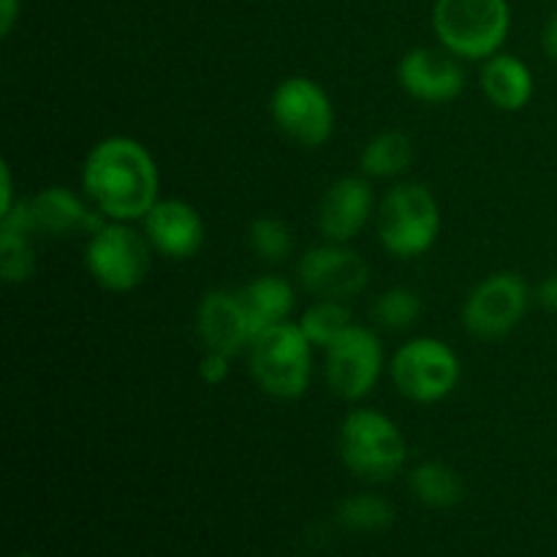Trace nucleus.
<instances>
[{
    "mask_svg": "<svg viewBox=\"0 0 557 557\" xmlns=\"http://www.w3.org/2000/svg\"><path fill=\"white\" fill-rule=\"evenodd\" d=\"M156 158L131 136H109L90 147L82 163V190L107 221H141L156 207Z\"/></svg>",
    "mask_w": 557,
    "mask_h": 557,
    "instance_id": "1",
    "label": "nucleus"
},
{
    "mask_svg": "<svg viewBox=\"0 0 557 557\" xmlns=\"http://www.w3.org/2000/svg\"><path fill=\"white\" fill-rule=\"evenodd\" d=\"M337 451L343 466L370 484L392 482L408 460V444L400 428L375 408H354L343 419Z\"/></svg>",
    "mask_w": 557,
    "mask_h": 557,
    "instance_id": "2",
    "label": "nucleus"
},
{
    "mask_svg": "<svg viewBox=\"0 0 557 557\" xmlns=\"http://www.w3.org/2000/svg\"><path fill=\"white\" fill-rule=\"evenodd\" d=\"M433 30L457 58L490 60L509 38V0H435Z\"/></svg>",
    "mask_w": 557,
    "mask_h": 557,
    "instance_id": "3",
    "label": "nucleus"
},
{
    "mask_svg": "<svg viewBox=\"0 0 557 557\" xmlns=\"http://www.w3.org/2000/svg\"><path fill=\"white\" fill-rule=\"evenodd\" d=\"M381 248L395 259H419L435 245L441 210L433 190L422 183H400L384 196L375 218Z\"/></svg>",
    "mask_w": 557,
    "mask_h": 557,
    "instance_id": "4",
    "label": "nucleus"
},
{
    "mask_svg": "<svg viewBox=\"0 0 557 557\" xmlns=\"http://www.w3.org/2000/svg\"><path fill=\"white\" fill-rule=\"evenodd\" d=\"M313 370V343L299 324L283 321L250 343V373L261 392L277 400H297L308 392Z\"/></svg>",
    "mask_w": 557,
    "mask_h": 557,
    "instance_id": "5",
    "label": "nucleus"
},
{
    "mask_svg": "<svg viewBox=\"0 0 557 557\" xmlns=\"http://www.w3.org/2000/svg\"><path fill=\"white\" fill-rule=\"evenodd\" d=\"M152 245L145 232L125 221H107L87 237L85 264L92 281L112 294L134 292L145 283L152 267Z\"/></svg>",
    "mask_w": 557,
    "mask_h": 557,
    "instance_id": "6",
    "label": "nucleus"
},
{
    "mask_svg": "<svg viewBox=\"0 0 557 557\" xmlns=\"http://www.w3.org/2000/svg\"><path fill=\"white\" fill-rule=\"evenodd\" d=\"M460 357L438 337H413L392 359V381L406 400L430 406L449 397L460 384Z\"/></svg>",
    "mask_w": 557,
    "mask_h": 557,
    "instance_id": "7",
    "label": "nucleus"
},
{
    "mask_svg": "<svg viewBox=\"0 0 557 557\" xmlns=\"http://www.w3.org/2000/svg\"><path fill=\"white\" fill-rule=\"evenodd\" d=\"M272 123L281 134L302 147H319L330 141L335 131V107L324 87L310 76H288L272 90Z\"/></svg>",
    "mask_w": 557,
    "mask_h": 557,
    "instance_id": "8",
    "label": "nucleus"
},
{
    "mask_svg": "<svg viewBox=\"0 0 557 557\" xmlns=\"http://www.w3.org/2000/svg\"><path fill=\"white\" fill-rule=\"evenodd\" d=\"M531 292L517 272H493L484 277L462 305V324L479 341L506 337L525 315Z\"/></svg>",
    "mask_w": 557,
    "mask_h": 557,
    "instance_id": "9",
    "label": "nucleus"
},
{
    "mask_svg": "<svg viewBox=\"0 0 557 557\" xmlns=\"http://www.w3.org/2000/svg\"><path fill=\"white\" fill-rule=\"evenodd\" d=\"M381 370H384V346L368 326L354 324L326 348V384L341 400L357 403L368 397L379 384Z\"/></svg>",
    "mask_w": 557,
    "mask_h": 557,
    "instance_id": "10",
    "label": "nucleus"
},
{
    "mask_svg": "<svg viewBox=\"0 0 557 557\" xmlns=\"http://www.w3.org/2000/svg\"><path fill=\"white\" fill-rule=\"evenodd\" d=\"M299 283L315 299L359 297L370 283V264L354 248L343 243H326L310 248L297 264Z\"/></svg>",
    "mask_w": 557,
    "mask_h": 557,
    "instance_id": "11",
    "label": "nucleus"
},
{
    "mask_svg": "<svg viewBox=\"0 0 557 557\" xmlns=\"http://www.w3.org/2000/svg\"><path fill=\"white\" fill-rule=\"evenodd\" d=\"M400 87L422 103H449L466 87V71L449 49L419 47L403 54L397 65Z\"/></svg>",
    "mask_w": 557,
    "mask_h": 557,
    "instance_id": "12",
    "label": "nucleus"
},
{
    "mask_svg": "<svg viewBox=\"0 0 557 557\" xmlns=\"http://www.w3.org/2000/svg\"><path fill=\"white\" fill-rule=\"evenodd\" d=\"M141 223L147 243L163 259H194L205 245V221L199 210L183 199H158Z\"/></svg>",
    "mask_w": 557,
    "mask_h": 557,
    "instance_id": "13",
    "label": "nucleus"
},
{
    "mask_svg": "<svg viewBox=\"0 0 557 557\" xmlns=\"http://www.w3.org/2000/svg\"><path fill=\"white\" fill-rule=\"evenodd\" d=\"M27 201V212H30L33 232L47 234V237L63 239V237H76V234H87L107 223V218L96 210V207L79 196L74 190L63 188V185H49V188L38 190L33 199Z\"/></svg>",
    "mask_w": 557,
    "mask_h": 557,
    "instance_id": "14",
    "label": "nucleus"
},
{
    "mask_svg": "<svg viewBox=\"0 0 557 557\" xmlns=\"http://www.w3.org/2000/svg\"><path fill=\"white\" fill-rule=\"evenodd\" d=\"M196 330L207 351H221L228 357L253 343V330H250L243 299L226 288H215L201 297L196 308Z\"/></svg>",
    "mask_w": 557,
    "mask_h": 557,
    "instance_id": "15",
    "label": "nucleus"
},
{
    "mask_svg": "<svg viewBox=\"0 0 557 557\" xmlns=\"http://www.w3.org/2000/svg\"><path fill=\"white\" fill-rule=\"evenodd\" d=\"M373 215V188L364 177H341L326 188L319 205V232L326 243L357 237Z\"/></svg>",
    "mask_w": 557,
    "mask_h": 557,
    "instance_id": "16",
    "label": "nucleus"
},
{
    "mask_svg": "<svg viewBox=\"0 0 557 557\" xmlns=\"http://www.w3.org/2000/svg\"><path fill=\"white\" fill-rule=\"evenodd\" d=\"M533 71L517 54L498 52L482 65V90L500 112H520L533 98Z\"/></svg>",
    "mask_w": 557,
    "mask_h": 557,
    "instance_id": "17",
    "label": "nucleus"
},
{
    "mask_svg": "<svg viewBox=\"0 0 557 557\" xmlns=\"http://www.w3.org/2000/svg\"><path fill=\"white\" fill-rule=\"evenodd\" d=\"M239 299H243V308L248 313L250 330H253L256 337L261 332L288 321V315L294 310V299L297 297H294V288L286 277L261 275L239 292Z\"/></svg>",
    "mask_w": 557,
    "mask_h": 557,
    "instance_id": "18",
    "label": "nucleus"
},
{
    "mask_svg": "<svg viewBox=\"0 0 557 557\" xmlns=\"http://www.w3.org/2000/svg\"><path fill=\"white\" fill-rule=\"evenodd\" d=\"M408 484H411V493L417 495L419 504H424L428 509H455L462 495H466V484H462L460 473L438 460L422 462V466L413 468Z\"/></svg>",
    "mask_w": 557,
    "mask_h": 557,
    "instance_id": "19",
    "label": "nucleus"
},
{
    "mask_svg": "<svg viewBox=\"0 0 557 557\" xmlns=\"http://www.w3.org/2000/svg\"><path fill=\"white\" fill-rule=\"evenodd\" d=\"M413 163V141L403 131H384L373 136L359 152V166L364 177H400Z\"/></svg>",
    "mask_w": 557,
    "mask_h": 557,
    "instance_id": "20",
    "label": "nucleus"
},
{
    "mask_svg": "<svg viewBox=\"0 0 557 557\" xmlns=\"http://www.w3.org/2000/svg\"><path fill=\"white\" fill-rule=\"evenodd\" d=\"M297 324L305 332V337L313 343V348H324L326 351L343 332L351 330L354 319L348 305L341 302V299H315Z\"/></svg>",
    "mask_w": 557,
    "mask_h": 557,
    "instance_id": "21",
    "label": "nucleus"
},
{
    "mask_svg": "<svg viewBox=\"0 0 557 557\" xmlns=\"http://www.w3.org/2000/svg\"><path fill=\"white\" fill-rule=\"evenodd\" d=\"M337 522L351 533H384L395 522V506L375 493H357L341 500Z\"/></svg>",
    "mask_w": 557,
    "mask_h": 557,
    "instance_id": "22",
    "label": "nucleus"
},
{
    "mask_svg": "<svg viewBox=\"0 0 557 557\" xmlns=\"http://www.w3.org/2000/svg\"><path fill=\"white\" fill-rule=\"evenodd\" d=\"M248 243L259 259L264 261H283L294 250V234L286 221L272 215H261L250 223Z\"/></svg>",
    "mask_w": 557,
    "mask_h": 557,
    "instance_id": "23",
    "label": "nucleus"
},
{
    "mask_svg": "<svg viewBox=\"0 0 557 557\" xmlns=\"http://www.w3.org/2000/svg\"><path fill=\"white\" fill-rule=\"evenodd\" d=\"M373 315L384 330H408L422 315V299L411 288H389V292H384L375 299Z\"/></svg>",
    "mask_w": 557,
    "mask_h": 557,
    "instance_id": "24",
    "label": "nucleus"
},
{
    "mask_svg": "<svg viewBox=\"0 0 557 557\" xmlns=\"http://www.w3.org/2000/svg\"><path fill=\"white\" fill-rule=\"evenodd\" d=\"M36 272V248L30 234L0 228V275L5 283H25Z\"/></svg>",
    "mask_w": 557,
    "mask_h": 557,
    "instance_id": "25",
    "label": "nucleus"
},
{
    "mask_svg": "<svg viewBox=\"0 0 557 557\" xmlns=\"http://www.w3.org/2000/svg\"><path fill=\"white\" fill-rule=\"evenodd\" d=\"M232 357L221 351H205L199 362V375L207 381L210 386H221L223 381L228 379V368H232Z\"/></svg>",
    "mask_w": 557,
    "mask_h": 557,
    "instance_id": "26",
    "label": "nucleus"
},
{
    "mask_svg": "<svg viewBox=\"0 0 557 557\" xmlns=\"http://www.w3.org/2000/svg\"><path fill=\"white\" fill-rule=\"evenodd\" d=\"M536 302L542 305V308H547L549 313H557V272L544 277L542 286L536 288Z\"/></svg>",
    "mask_w": 557,
    "mask_h": 557,
    "instance_id": "27",
    "label": "nucleus"
},
{
    "mask_svg": "<svg viewBox=\"0 0 557 557\" xmlns=\"http://www.w3.org/2000/svg\"><path fill=\"white\" fill-rule=\"evenodd\" d=\"M3 199H0V215L3 212H9L11 207H14V185H11V166L9 163H3Z\"/></svg>",
    "mask_w": 557,
    "mask_h": 557,
    "instance_id": "28",
    "label": "nucleus"
},
{
    "mask_svg": "<svg viewBox=\"0 0 557 557\" xmlns=\"http://www.w3.org/2000/svg\"><path fill=\"white\" fill-rule=\"evenodd\" d=\"M14 20H16V0H0V30H3V36H9Z\"/></svg>",
    "mask_w": 557,
    "mask_h": 557,
    "instance_id": "29",
    "label": "nucleus"
},
{
    "mask_svg": "<svg viewBox=\"0 0 557 557\" xmlns=\"http://www.w3.org/2000/svg\"><path fill=\"white\" fill-rule=\"evenodd\" d=\"M544 52L549 54V58L557 60V14L553 16V22L547 25V30H544Z\"/></svg>",
    "mask_w": 557,
    "mask_h": 557,
    "instance_id": "30",
    "label": "nucleus"
},
{
    "mask_svg": "<svg viewBox=\"0 0 557 557\" xmlns=\"http://www.w3.org/2000/svg\"><path fill=\"white\" fill-rule=\"evenodd\" d=\"M20 557H41V555H20Z\"/></svg>",
    "mask_w": 557,
    "mask_h": 557,
    "instance_id": "31",
    "label": "nucleus"
}]
</instances>
